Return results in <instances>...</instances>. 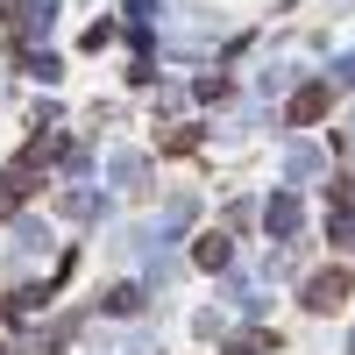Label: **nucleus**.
<instances>
[{
	"instance_id": "obj_3",
	"label": "nucleus",
	"mask_w": 355,
	"mask_h": 355,
	"mask_svg": "<svg viewBox=\"0 0 355 355\" xmlns=\"http://www.w3.org/2000/svg\"><path fill=\"white\" fill-rule=\"evenodd\" d=\"M199 263H206V270H220V263H227V242H220V234H206V242H199Z\"/></svg>"
},
{
	"instance_id": "obj_2",
	"label": "nucleus",
	"mask_w": 355,
	"mask_h": 355,
	"mask_svg": "<svg viewBox=\"0 0 355 355\" xmlns=\"http://www.w3.org/2000/svg\"><path fill=\"white\" fill-rule=\"evenodd\" d=\"M327 114V85H306L299 100H291V121H320Z\"/></svg>"
},
{
	"instance_id": "obj_1",
	"label": "nucleus",
	"mask_w": 355,
	"mask_h": 355,
	"mask_svg": "<svg viewBox=\"0 0 355 355\" xmlns=\"http://www.w3.org/2000/svg\"><path fill=\"white\" fill-rule=\"evenodd\" d=\"M341 291H348V270H320V277L306 284V306H313V313H334Z\"/></svg>"
}]
</instances>
